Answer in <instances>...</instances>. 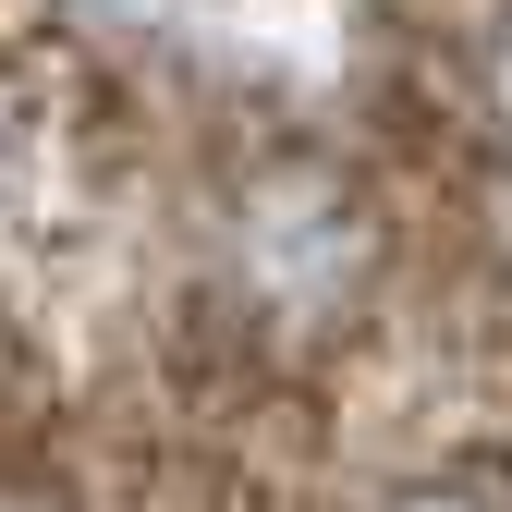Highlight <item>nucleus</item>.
Returning <instances> with one entry per match:
<instances>
[{"mask_svg": "<svg viewBox=\"0 0 512 512\" xmlns=\"http://www.w3.org/2000/svg\"><path fill=\"white\" fill-rule=\"evenodd\" d=\"M391 512H500V500H476V488H403Z\"/></svg>", "mask_w": 512, "mask_h": 512, "instance_id": "obj_1", "label": "nucleus"}]
</instances>
